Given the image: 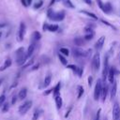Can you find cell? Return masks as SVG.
<instances>
[{
    "mask_svg": "<svg viewBox=\"0 0 120 120\" xmlns=\"http://www.w3.org/2000/svg\"><path fill=\"white\" fill-rule=\"evenodd\" d=\"M65 16H66V13H65L64 10L55 12L52 8H49L48 11H47V17L50 20L54 21V22H61V21H63L65 19Z\"/></svg>",
    "mask_w": 120,
    "mask_h": 120,
    "instance_id": "6da1fadb",
    "label": "cell"
},
{
    "mask_svg": "<svg viewBox=\"0 0 120 120\" xmlns=\"http://www.w3.org/2000/svg\"><path fill=\"white\" fill-rule=\"evenodd\" d=\"M110 69L109 66V54H106L104 57V64H103V70H102V82H106L107 77H108V72Z\"/></svg>",
    "mask_w": 120,
    "mask_h": 120,
    "instance_id": "7a4b0ae2",
    "label": "cell"
},
{
    "mask_svg": "<svg viewBox=\"0 0 120 120\" xmlns=\"http://www.w3.org/2000/svg\"><path fill=\"white\" fill-rule=\"evenodd\" d=\"M102 81L100 79H98L96 82L95 85V89H94V99L95 100H98L100 98V95H101V89H102Z\"/></svg>",
    "mask_w": 120,
    "mask_h": 120,
    "instance_id": "3957f363",
    "label": "cell"
},
{
    "mask_svg": "<svg viewBox=\"0 0 120 120\" xmlns=\"http://www.w3.org/2000/svg\"><path fill=\"white\" fill-rule=\"evenodd\" d=\"M91 65H92V68L94 71H98L99 69V68H100V54L98 52L94 54V56L92 58Z\"/></svg>",
    "mask_w": 120,
    "mask_h": 120,
    "instance_id": "277c9868",
    "label": "cell"
},
{
    "mask_svg": "<svg viewBox=\"0 0 120 120\" xmlns=\"http://www.w3.org/2000/svg\"><path fill=\"white\" fill-rule=\"evenodd\" d=\"M32 104H33V102H32L31 100H27V101H25L24 103H22V104L19 107V112H20L21 114H24V113H26V112L30 110V108L32 107Z\"/></svg>",
    "mask_w": 120,
    "mask_h": 120,
    "instance_id": "5b68a950",
    "label": "cell"
},
{
    "mask_svg": "<svg viewBox=\"0 0 120 120\" xmlns=\"http://www.w3.org/2000/svg\"><path fill=\"white\" fill-rule=\"evenodd\" d=\"M25 32H26V26L24 24V22H21L20 23V26H19V30H18V41H22L23 38H24V35H25Z\"/></svg>",
    "mask_w": 120,
    "mask_h": 120,
    "instance_id": "8992f818",
    "label": "cell"
},
{
    "mask_svg": "<svg viewBox=\"0 0 120 120\" xmlns=\"http://www.w3.org/2000/svg\"><path fill=\"white\" fill-rule=\"evenodd\" d=\"M112 119L119 120L120 119V106L118 102H114L112 107Z\"/></svg>",
    "mask_w": 120,
    "mask_h": 120,
    "instance_id": "52a82bcc",
    "label": "cell"
},
{
    "mask_svg": "<svg viewBox=\"0 0 120 120\" xmlns=\"http://www.w3.org/2000/svg\"><path fill=\"white\" fill-rule=\"evenodd\" d=\"M117 73V70L115 69L114 67H110V69H109V72H108V77H107V80L110 83H112L114 82V76L115 74Z\"/></svg>",
    "mask_w": 120,
    "mask_h": 120,
    "instance_id": "ba28073f",
    "label": "cell"
},
{
    "mask_svg": "<svg viewBox=\"0 0 120 120\" xmlns=\"http://www.w3.org/2000/svg\"><path fill=\"white\" fill-rule=\"evenodd\" d=\"M102 83H103V82H102ZM108 91H109V86H108V84H107L106 82H104L103 85H102L101 95H100V98H101L102 102L105 101V99H106V98H107V95H108Z\"/></svg>",
    "mask_w": 120,
    "mask_h": 120,
    "instance_id": "9c48e42d",
    "label": "cell"
},
{
    "mask_svg": "<svg viewBox=\"0 0 120 120\" xmlns=\"http://www.w3.org/2000/svg\"><path fill=\"white\" fill-rule=\"evenodd\" d=\"M27 59H28V57L26 56V52H24L22 55H19V56L16 57V63L19 66H22V65L25 64V62L27 61Z\"/></svg>",
    "mask_w": 120,
    "mask_h": 120,
    "instance_id": "30bf717a",
    "label": "cell"
},
{
    "mask_svg": "<svg viewBox=\"0 0 120 120\" xmlns=\"http://www.w3.org/2000/svg\"><path fill=\"white\" fill-rule=\"evenodd\" d=\"M104 42H105V37H104V36H101V37L98 39V41L95 43V49H96L98 52L100 51V50L103 48Z\"/></svg>",
    "mask_w": 120,
    "mask_h": 120,
    "instance_id": "8fae6325",
    "label": "cell"
},
{
    "mask_svg": "<svg viewBox=\"0 0 120 120\" xmlns=\"http://www.w3.org/2000/svg\"><path fill=\"white\" fill-rule=\"evenodd\" d=\"M72 52H73V55L75 57H82V56H86L88 52L81 50V49H78V48H74L72 49Z\"/></svg>",
    "mask_w": 120,
    "mask_h": 120,
    "instance_id": "7c38bea8",
    "label": "cell"
},
{
    "mask_svg": "<svg viewBox=\"0 0 120 120\" xmlns=\"http://www.w3.org/2000/svg\"><path fill=\"white\" fill-rule=\"evenodd\" d=\"M111 98L113 99L116 96V93H117V82L114 80V82L112 83V87H111Z\"/></svg>",
    "mask_w": 120,
    "mask_h": 120,
    "instance_id": "4fadbf2b",
    "label": "cell"
},
{
    "mask_svg": "<svg viewBox=\"0 0 120 120\" xmlns=\"http://www.w3.org/2000/svg\"><path fill=\"white\" fill-rule=\"evenodd\" d=\"M35 49H36V42H32V43L29 45V47H28V49H27V51H26V56H27L28 58H29L30 56H32V54L34 53Z\"/></svg>",
    "mask_w": 120,
    "mask_h": 120,
    "instance_id": "5bb4252c",
    "label": "cell"
},
{
    "mask_svg": "<svg viewBox=\"0 0 120 120\" xmlns=\"http://www.w3.org/2000/svg\"><path fill=\"white\" fill-rule=\"evenodd\" d=\"M26 96H27V89H26L25 87H23V88H22V89L19 91L18 98H19L20 100H22V99H24V98H26Z\"/></svg>",
    "mask_w": 120,
    "mask_h": 120,
    "instance_id": "9a60e30c",
    "label": "cell"
},
{
    "mask_svg": "<svg viewBox=\"0 0 120 120\" xmlns=\"http://www.w3.org/2000/svg\"><path fill=\"white\" fill-rule=\"evenodd\" d=\"M54 101H55V105H56L57 110H60V108L62 107V104H63V100H62V98H61L60 94L54 97Z\"/></svg>",
    "mask_w": 120,
    "mask_h": 120,
    "instance_id": "2e32d148",
    "label": "cell"
},
{
    "mask_svg": "<svg viewBox=\"0 0 120 120\" xmlns=\"http://www.w3.org/2000/svg\"><path fill=\"white\" fill-rule=\"evenodd\" d=\"M11 64H12L11 59H10V58H7L6 61H5V63H4V65H3L2 67H0V71H3V70H5V69H7L8 68H9V67L11 66Z\"/></svg>",
    "mask_w": 120,
    "mask_h": 120,
    "instance_id": "e0dca14e",
    "label": "cell"
},
{
    "mask_svg": "<svg viewBox=\"0 0 120 120\" xmlns=\"http://www.w3.org/2000/svg\"><path fill=\"white\" fill-rule=\"evenodd\" d=\"M84 38H81V37H77V38H74V43H75V45H77V46H82L83 44H84Z\"/></svg>",
    "mask_w": 120,
    "mask_h": 120,
    "instance_id": "ac0fdd59",
    "label": "cell"
},
{
    "mask_svg": "<svg viewBox=\"0 0 120 120\" xmlns=\"http://www.w3.org/2000/svg\"><path fill=\"white\" fill-rule=\"evenodd\" d=\"M41 38V34L38 32V31H34L33 34H32V39H33V42H36L38 40H39Z\"/></svg>",
    "mask_w": 120,
    "mask_h": 120,
    "instance_id": "d6986e66",
    "label": "cell"
},
{
    "mask_svg": "<svg viewBox=\"0 0 120 120\" xmlns=\"http://www.w3.org/2000/svg\"><path fill=\"white\" fill-rule=\"evenodd\" d=\"M60 88H61V83L60 82H58L53 88H52V94H53V98L55 97V96H57V95H59L60 94Z\"/></svg>",
    "mask_w": 120,
    "mask_h": 120,
    "instance_id": "ffe728a7",
    "label": "cell"
},
{
    "mask_svg": "<svg viewBox=\"0 0 120 120\" xmlns=\"http://www.w3.org/2000/svg\"><path fill=\"white\" fill-rule=\"evenodd\" d=\"M83 93H84L83 87H82V85H78V86H77V98H78V99L81 98L82 96L83 95Z\"/></svg>",
    "mask_w": 120,
    "mask_h": 120,
    "instance_id": "44dd1931",
    "label": "cell"
},
{
    "mask_svg": "<svg viewBox=\"0 0 120 120\" xmlns=\"http://www.w3.org/2000/svg\"><path fill=\"white\" fill-rule=\"evenodd\" d=\"M80 12L85 14L86 16H88V17H90V18H92V19H94V20H98V16H97L96 14L92 13V12H89V11H87V10H81Z\"/></svg>",
    "mask_w": 120,
    "mask_h": 120,
    "instance_id": "7402d4cb",
    "label": "cell"
},
{
    "mask_svg": "<svg viewBox=\"0 0 120 120\" xmlns=\"http://www.w3.org/2000/svg\"><path fill=\"white\" fill-rule=\"evenodd\" d=\"M41 112H42V111H40L39 109H36V110H35V112H34V113H33L32 120H38V119L39 118L40 114H41Z\"/></svg>",
    "mask_w": 120,
    "mask_h": 120,
    "instance_id": "603a6c76",
    "label": "cell"
},
{
    "mask_svg": "<svg viewBox=\"0 0 120 120\" xmlns=\"http://www.w3.org/2000/svg\"><path fill=\"white\" fill-rule=\"evenodd\" d=\"M51 81H52V76L51 75H47L44 79V82H43V86L44 87H48L51 83Z\"/></svg>",
    "mask_w": 120,
    "mask_h": 120,
    "instance_id": "cb8c5ba5",
    "label": "cell"
},
{
    "mask_svg": "<svg viewBox=\"0 0 120 120\" xmlns=\"http://www.w3.org/2000/svg\"><path fill=\"white\" fill-rule=\"evenodd\" d=\"M61 2L64 4L65 7L69 8H74V5L72 4V2L70 0H61Z\"/></svg>",
    "mask_w": 120,
    "mask_h": 120,
    "instance_id": "d4e9b609",
    "label": "cell"
},
{
    "mask_svg": "<svg viewBox=\"0 0 120 120\" xmlns=\"http://www.w3.org/2000/svg\"><path fill=\"white\" fill-rule=\"evenodd\" d=\"M58 28H59V26L57 25V24H48V31H50V32H56L57 30H58Z\"/></svg>",
    "mask_w": 120,
    "mask_h": 120,
    "instance_id": "484cf974",
    "label": "cell"
},
{
    "mask_svg": "<svg viewBox=\"0 0 120 120\" xmlns=\"http://www.w3.org/2000/svg\"><path fill=\"white\" fill-rule=\"evenodd\" d=\"M105 9H106V14H110L112 11V7L110 2L105 3Z\"/></svg>",
    "mask_w": 120,
    "mask_h": 120,
    "instance_id": "4316f807",
    "label": "cell"
},
{
    "mask_svg": "<svg viewBox=\"0 0 120 120\" xmlns=\"http://www.w3.org/2000/svg\"><path fill=\"white\" fill-rule=\"evenodd\" d=\"M97 1V3H98V6L99 7V8L104 12V13H106V9H105V3H103L101 0H96Z\"/></svg>",
    "mask_w": 120,
    "mask_h": 120,
    "instance_id": "83f0119b",
    "label": "cell"
},
{
    "mask_svg": "<svg viewBox=\"0 0 120 120\" xmlns=\"http://www.w3.org/2000/svg\"><path fill=\"white\" fill-rule=\"evenodd\" d=\"M58 58H59V60H60V62L62 63V65H64V66H67V65H68V60L64 57L63 54L59 53V54H58Z\"/></svg>",
    "mask_w": 120,
    "mask_h": 120,
    "instance_id": "f1b7e54d",
    "label": "cell"
},
{
    "mask_svg": "<svg viewBox=\"0 0 120 120\" xmlns=\"http://www.w3.org/2000/svg\"><path fill=\"white\" fill-rule=\"evenodd\" d=\"M60 53L63 54V55H65V56H68V55H69V51H68V48L63 47V48L60 49Z\"/></svg>",
    "mask_w": 120,
    "mask_h": 120,
    "instance_id": "f546056e",
    "label": "cell"
},
{
    "mask_svg": "<svg viewBox=\"0 0 120 120\" xmlns=\"http://www.w3.org/2000/svg\"><path fill=\"white\" fill-rule=\"evenodd\" d=\"M94 36H95V32L88 33V34H85V36L83 37V38H84V40H90V39H92L94 38Z\"/></svg>",
    "mask_w": 120,
    "mask_h": 120,
    "instance_id": "4dcf8cb0",
    "label": "cell"
},
{
    "mask_svg": "<svg viewBox=\"0 0 120 120\" xmlns=\"http://www.w3.org/2000/svg\"><path fill=\"white\" fill-rule=\"evenodd\" d=\"M67 68H69V69H71L74 73H77V70H78V68L79 67H77L75 65H67Z\"/></svg>",
    "mask_w": 120,
    "mask_h": 120,
    "instance_id": "1f68e13d",
    "label": "cell"
},
{
    "mask_svg": "<svg viewBox=\"0 0 120 120\" xmlns=\"http://www.w3.org/2000/svg\"><path fill=\"white\" fill-rule=\"evenodd\" d=\"M8 108H9V104H8V102L4 103V104L2 105V112H7L8 111Z\"/></svg>",
    "mask_w": 120,
    "mask_h": 120,
    "instance_id": "d6a6232c",
    "label": "cell"
},
{
    "mask_svg": "<svg viewBox=\"0 0 120 120\" xmlns=\"http://www.w3.org/2000/svg\"><path fill=\"white\" fill-rule=\"evenodd\" d=\"M100 22H102L103 24H106V25H108L109 27H111V28H112V29H114V30H116V28H115V27H114V26H113L112 24H111L110 22H108L107 21H105V20H103V19H100Z\"/></svg>",
    "mask_w": 120,
    "mask_h": 120,
    "instance_id": "836d02e7",
    "label": "cell"
},
{
    "mask_svg": "<svg viewBox=\"0 0 120 120\" xmlns=\"http://www.w3.org/2000/svg\"><path fill=\"white\" fill-rule=\"evenodd\" d=\"M42 5H43V2L42 1H38V2H37V3L34 4V8L35 9H38L39 8L42 7Z\"/></svg>",
    "mask_w": 120,
    "mask_h": 120,
    "instance_id": "e575fe53",
    "label": "cell"
},
{
    "mask_svg": "<svg viewBox=\"0 0 120 120\" xmlns=\"http://www.w3.org/2000/svg\"><path fill=\"white\" fill-rule=\"evenodd\" d=\"M22 53H24V49H23L22 47H21V48H19V49L16 51V57L19 56V55H22Z\"/></svg>",
    "mask_w": 120,
    "mask_h": 120,
    "instance_id": "d590c367",
    "label": "cell"
},
{
    "mask_svg": "<svg viewBox=\"0 0 120 120\" xmlns=\"http://www.w3.org/2000/svg\"><path fill=\"white\" fill-rule=\"evenodd\" d=\"M33 63H34V58H32L30 61H28L26 64H24V65H23V68H28V67H29V66H31Z\"/></svg>",
    "mask_w": 120,
    "mask_h": 120,
    "instance_id": "8d00e7d4",
    "label": "cell"
},
{
    "mask_svg": "<svg viewBox=\"0 0 120 120\" xmlns=\"http://www.w3.org/2000/svg\"><path fill=\"white\" fill-rule=\"evenodd\" d=\"M82 73H83V69H82V68L79 67V68H78V70H77V73H76V74H77L79 77H82Z\"/></svg>",
    "mask_w": 120,
    "mask_h": 120,
    "instance_id": "74e56055",
    "label": "cell"
},
{
    "mask_svg": "<svg viewBox=\"0 0 120 120\" xmlns=\"http://www.w3.org/2000/svg\"><path fill=\"white\" fill-rule=\"evenodd\" d=\"M6 101V96L5 95H1L0 96V106H2Z\"/></svg>",
    "mask_w": 120,
    "mask_h": 120,
    "instance_id": "f35d334b",
    "label": "cell"
},
{
    "mask_svg": "<svg viewBox=\"0 0 120 120\" xmlns=\"http://www.w3.org/2000/svg\"><path fill=\"white\" fill-rule=\"evenodd\" d=\"M100 112H101V109H98V112H97V114H96V117L94 120H100Z\"/></svg>",
    "mask_w": 120,
    "mask_h": 120,
    "instance_id": "ab89813d",
    "label": "cell"
},
{
    "mask_svg": "<svg viewBox=\"0 0 120 120\" xmlns=\"http://www.w3.org/2000/svg\"><path fill=\"white\" fill-rule=\"evenodd\" d=\"M71 110H72V106H70V107L68 108V110L67 111V112H66V114H65V118H68V115H69V113H70Z\"/></svg>",
    "mask_w": 120,
    "mask_h": 120,
    "instance_id": "60d3db41",
    "label": "cell"
},
{
    "mask_svg": "<svg viewBox=\"0 0 120 120\" xmlns=\"http://www.w3.org/2000/svg\"><path fill=\"white\" fill-rule=\"evenodd\" d=\"M92 82H93V77H88V85L91 86L92 85Z\"/></svg>",
    "mask_w": 120,
    "mask_h": 120,
    "instance_id": "b9f144b4",
    "label": "cell"
},
{
    "mask_svg": "<svg viewBox=\"0 0 120 120\" xmlns=\"http://www.w3.org/2000/svg\"><path fill=\"white\" fill-rule=\"evenodd\" d=\"M16 100H17V96H13L12 97V100H11V104H15Z\"/></svg>",
    "mask_w": 120,
    "mask_h": 120,
    "instance_id": "7bdbcfd3",
    "label": "cell"
},
{
    "mask_svg": "<svg viewBox=\"0 0 120 120\" xmlns=\"http://www.w3.org/2000/svg\"><path fill=\"white\" fill-rule=\"evenodd\" d=\"M38 68H39V64H37V65H35V66L32 67V70H36V69H38Z\"/></svg>",
    "mask_w": 120,
    "mask_h": 120,
    "instance_id": "ee69618b",
    "label": "cell"
},
{
    "mask_svg": "<svg viewBox=\"0 0 120 120\" xmlns=\"http://www.w3.org/2000/svg\"><path fill=\"white\" fill-rule=\"evenodd\" d=\"M21 2H22V4L23 7H28V6H27V2H26V0H21Z\"/></svg>",
    "mask_w": 120,
    "mask_h": 120,
    "instance_id": "f6af8a7d",
    "label": "cell"
},
{
    "mask_svg": "<svg viewBox=\"0 0 120 120\" xmlns=\"http://www.w3.org/2000/svg\"><path fill=\"white\" fill-rule=\"evenodd\" d=\"M82 1L87 5H92V0H82Z\"/></svg>",
    "mask_w": 120,
    "mask_h": 120,
    "instance_id": "bcb514c9",
    "label": "cell"
},
{
    "mask_svg": "<svg viewBox=\"0 0 120 120\" xmlns=\"http://www.w3.org/2000/svg\"><path fill=\"white\" fill-rule=\"evenodd\" d=\"M52 89H48L47 91H45V92H44V95H49V94H50V93H52Z\"/></svg>",
    "mask_w": 120,
    "mask_h": 120,
    "instance_id": "7dc6e473",
    "label": "cell"
},
{
    "mask_svg": "<svg viewBox=\"0 0 120 120\" xmlns=\"http://www.w3.org/2000/svg\"><path fill=\"white\" fill-rule=\"evenodd\" d=\"M47 29H48V23L45 22V23L43 24V30L45 31V30H47Z\"/></svg>",
    "mask_w": 120,
    "mask_h": 120,
    "instance_id": "c3c4849f",
    "label": "cell"
},
{
    "mask_svg": "<svg viewBox=\"0 0 120 120\" xmlns=\"http://www.w3.org/2000/svg\"><path fill=\"white\" fill-rule=\"evenodd\" d=\"M6 25H7V23H5V22H0V29L3 28V27H5Z\"/></svg>",
    "mask_w": 120,
    "mask_h": 120,
    "instance_id": "681fc988",
    "label": "cell"
},
{
    "mask_svg": "<svg viewBox=\"0 0 120 120\" xmlns=\"http://www.w3.org/2000/svg\"><path fill=\"white\" fill-rule=\"evenodd\" d=\"M55 1H56V0H51V2H50V7H51V6H52V5L54 4V2H55Z\"/></svg>",
    "mask_w": 120,
    "mask_h": 120,
    "instance_id": "f907efd6",
    "label": "cell"
},
{
    "mask_svg": "<svg viewBox=\"0 0 120 120\" xmlns=\"http://www.w3.org/2000/svg\"><path fill=\"white\" fill-rule=\"evenodd\" d=\"M26 2H27V6H30L32 3V0H26Z\"/></svg>",
    "mask_w": 120,
    "mask_h": 120,
    "instance_id": "816d5d0a",
    "label": "cell"
},
{
    "mask_svg": "<svg viewBox=\"0 0 120 120\" xmlns=\"http://www.w3.org/2000/svg\"><path fill=\"white\" fill-rule=\"evenodd\" d=\"M2 82H3V79H0V85L2 84Z\"/></svg>",
    "mask_w": 120,
    "mask_h": 120,
    "instance_id": "f5cc1de1",
    "label": "cell"
},
{
    "mask_svg": "<svg viewBox=\"0 0 120 120\" xmlns=\"http://www.w3.org/2000/svg\"><path fill=\"white\" fill-rule=\"evenodd\" d=\"M1 37H2V32H0V38H1Z\"/></svg>",
    "mask_w": 120,
    "mask_h": 120,
    "instance_id": "db71d44e",
    "label": "cell"
},
{
    "mask_svg": "<svg viewBox=\"0 0 120 120\" xmlns=\"http://www.w3.org/2000/svg\"><path fill=\"white\" fill-rule=\"evenodd\" d=\"M103 120H108V119H107V118H104V119H103Z\"/></svg>",
    "mask_w": 120,
    "mask_h": 120,
    "instance_id": "11a10c76",
    "label": "cell"
}]
</instances>
